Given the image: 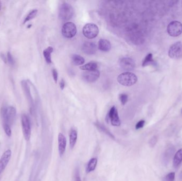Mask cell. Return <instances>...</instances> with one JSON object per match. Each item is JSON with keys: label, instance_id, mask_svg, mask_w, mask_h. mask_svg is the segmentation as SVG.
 Instances as JSON below:
<instances>
[{"label": "cell", "instance_id": "34", "mask_svg": "<svg viewBox=\"0 0 182 181\" xmlns=\"http://www.w3.org/2000/svg\"><path fill=\"white\" fill-rule=\"evenodd\" d=\"M1 58H2V60H3V61L4 62V63H6V62H6V61H7V59L6 58L5 56L3 55V54H1Z\"/></svg>", "mask_w": 182, "mask_h": 181}, {"label": "cell", "instance_id": "27", "mask_svg": "<svg viewBox=\"0 0 182 181\" xmlns=\"http://www.w3.org/2000/svg\"><path fill=\"white\" fill-rule=\"evenodd\" d=\"M7 61H8V63H9V64L11 65H14L15 63V61L14 60V57L10 52H8L7 53Z\"/></svg>", "mask_w": 182, "mask_h": 181}, {"label": "cell", "instance_id": "11", "mask_svg": "<svg viewBox=\"0 0 182 181\" xmlns=\"http://www.w3.org/2000/svg\"><path fill=\"white\" fill-rule=\"evenodd\" d=\"M119 65L124 70L132 71L135 67V63L134 60L129 57H124L120 60Z\"/></svg>", "mask_w": 182, "mask_h": 181}, {"label": "cell", "instance_id": "1", "mask_svg": "<svg viewBox=\"0 0 182 181\" xmlns=\"http://www.w3.org/2000/svg\"><path fill=\"white\" fill-rule=\"evenodd\" d=\"M16 113V109L13 106L3 108L1 110V116L3 124H8L11 126L15 120Z\"/></svg>", "mask_w": 182, "mask_h": 181}, {"label": "cell", "instance_id": "18", "mask_svg": "<svg viewBox=\"0 0 182 181\" xmlns=\"http://www.w3.org/2000/svg\"><path fill=\"white\" fill-rule=\"evenodd\" d=\"M53 51V48L51 46H49L46 48L45 50L43 51V56H44L45 60L48 64L52 63L51 60V53Z\"/></svg>", "mask_w": 182, "mask_h": 181}, {"label": "cell", "instance_id": "2", "mask_svg": "<svg viewBox=\"0 0 182 181\" xmlns=\"http://www.w3.org/2000/svg\"><path fill=\"white\" fill-rule=\"evenodd\" d=\"M117 81L121 85L129 87L134 85L138 81V78L133 73L126 72L119 74Z\"/></svg>", "mask_w": 182, "mask_h": 181}, {"label": "cell", "instance_id": "20", "mask_svg": "<svg viewBox=\"0 0 182 181\" xmlns=\"http://www.w3.org/2000/svg\"><path fill=\"white\" fill-rule=\"evenodd\" d=\"M95 125L98 128V129H99L100 131L103 132L105 134L108 135L109 137L111 138V139H115L114 135L111 134V132L109 131V130L107 128H106L105 126H104L103 124H102L101 123H100L99 122H96L95 123Z\"/></svg>", "mask_w": 182, "mask_h": 181}, {"label": "cell", "instance_id": "33", "mask_svg": "<svg viewBox=\"0 0 182 181\" xmlns=\"http://www.w3.org/2000/svg\"><path fill=\"white\" fill-rule=\"evenodd\" d=\"M65 81L63 79H61L60 82V87L61 89L63 90L65 88Z\"/></svg>", "mask_w": 182, "mask_h": 181}, {"label": "cell", "instance_id": "22", "mask_svg": "<svg viewBox=\"0 0 182 181\" xmlns=\"http://www.w3.org/2000/svg\"><path fill=\"white\" fill-rule=\"evenodd\" d=\"M71 60L73 64L75 65H83L85 63V59L84 57L79 55L74 54L71 56Z\"/></svg>", "mask_w": 182, "mask_h": 181}, {"label": "cell", "instance_id": "30", "mask_svg": "<svg viewBox=\"0 0 182 181\" xmlns=\"http://www.w3.org/2000/svg\"><path fill=\"white\" fill-rule=\"evenodd\" d=\"M52 75L54 80L56 83H57V79H58V73L56 69H53L52 70Z\"/></svg>", "mask_w": 182, "mask_h": 181}, {"label": "cell", "instance_id": "36", "mask_svg": "<svg viewBox=\"0 0 182 181\" xmlns=\"http://www.w3.org/2000/svg\"></svg>", "mask_w": 182, "mask_h": 181}, {"label": "cell", "instance_id": "26", "mask_svg": "<svg viewBox=\"0 0 182 181\" xmlns=\"http://www.w3.org/2000/svg\"><path fill=\"white\" fill-rule=\"evenodd\" d=\"M3 128H4V131L6 132V134L8 137H11V126L9 125L8 124H3Z\"/></svg>", "mask_w": 182, "mask_h": 181}, {"label": "cell", "instance_id": "12", "mask_svg": "<svg viewBox=\"0 0 182 181\" xmlns=\"http://www.w3.org/2000/svg\"><path fill=\"white\" fill-rule=\"evenodd\" d=\"M12 152L10 149H8L4 152L0 159V175L3 172L9 162L11 157Z\"/></svg>", "mask_w": 182, "mask_h": 181}, {"label": "cell", "instance_id": "7", "mask_svg": "<svg viewBox=\"0 0 182 181\" xmlns=\"http://www.w3.org/2000/svg\"><path fill=\"white\" fill-rule=\"evenodd\" d=\"M167 32L171 36H180L182 33V23L180 21H171L168 25Z\"/></svg>", "mask_w": 182, "mask_h": 181}, {"label": "cell", "instance_id": "21", "mask_svg": "<svg viewBox=\"0 0 182 181\" xmlns=\"http://www.w3.org/2000/svg\"><path fill=\"white\" fill-rule=\"evenodd\" d=\"M80 69L84 71L96 70L98 69V64L94 62H91L80 67Z\"/></svg>", "mask_w": 182, "mask_h": 181}, {"label": "cell", "instance_id": "5", "mask_svg": "<svg viewBox=\"0 0 182 181\" xmlns=\"http://www.w3.org/2000/svg\"><path fill=\"white\" fill-rule=\"evenodd\" d=\"M77 33V28L75 23L67 22L62 28V34L65 38H71L75 36Z\"/></svg>", "mask_w": 182, "mask_h": 181}, {"label": "cell", "instance_id": "29", "mask_svg": "<svg viewBox=\"0 0 182 181\" xmlns=\"http://www.w3.org/2000/svg\"><path fill=\"white\" fill-rule=\"evenodd\" d=\"M144 124H145V121H140L136 124V125H135V129H136V130L140 129H141V128L143 127Z\"/></svg>", "mask_w": 182, "mask_h": 181}, {"label": "cell", "instance_id": "35", "mask_svg": "<svg viewBox=\"0 0 182 181\" xmlns=\"http://www.w3.org/2000/svg\"><path fill=\"white\" fill-rule=\"evenodd\" d=\"M1 7H2V3H1V2L0 1V10L1 9Z\"/></svg>", "mask_w": 182, "mask_h": 181}, {"label": "cell", "instance_id": "10", "mask_svg": "<svg viewBox=\"0 0 182 181\" xmlns=\"http://www.w3.org/2000/svg\"><path fill=\"white\" fill-rule=\"evenodd\" d=\"M100 71L98 70L94 71H86L83 73L82 78L87 82H94L98 80L100 76Z\"/></svg>", "mask_w": 182, "mask_h": 181}, {"label": "cell", "instance_id": "32", "mask_svg": "<svg viewBox=\"0 0 182 181\" xmlns=\"http://www.w3.org/2000/svg\"><path fill=\"white\" fill-rule=\"evenodd\" d=\"M74 181H81V177H80V175H79V174L78 172H77L75 173Z\"/></svg>", "mask_w": 182, "mask_h": 181}, {"label": "cell", "instance_id": "6", "mask_svg": "<svg viewBox=\"0 0 182 181\" xmlns=\"http://www.w3.org/2000/svg\"><path fill=\"white\" fill-rule=\"evenodd\" d=\"M84 36L88 39L95 38L99 34V28L94 23H87L83 29Z\"/></svg>", "mask_w": 182, "mask_h": 181}, {"label": "cell", "instance_id": "17", "mask_svg": "<svg viewBox=\"0 0 182 181\" xmlns=\"http://www.w3.org/2000/svg\"><path fill=\"white\" fill-rule=\"evenodd\" d=\"M97 164H98L97 158H91L90 160H89V162L87 163V165L86 166V173H88L94 171V170H95Z\"/></svg>", "mask_w": 182, "mask_h": 181}, {"label": "cell", "instance_id": "19", "mask_svg": "<svg viewBox=\"0 0 182 181\" xmlns=\"http://www.w3.org/2000/svg\"><path fill=\"white\" fill-rule=\"evenodd\" d=\"M182 162V149H180L177 151L175 155L173 160V166L174 167H177Z\"/></svg>", "mask_w": 182, "mask_h": 181}, {"label": "cell", "instance_id": "3", "mask_svg": "<svg viewBox=\"0 0 182 181\" xmlns=\"http://www.w3.org/2000/svg\"><path fill=\"white\" fill-rule=\"evenodd\" d=\"M74 13L73 6L68 3L64 2L60 7L59 17L62 21H68L73 17Z\"/></svg>", "mask_w": 182, "mask_h": 181}, {"label": "cell", "instance_id": "4", "mask_svg": "<svg viewBox=\"0 0 182 181\" xmlns=\"http://www.w3.org/2000/svg\"><path fill=\"white\" fill-rule=\"evenodd\" d=\"M21 122L24 138L26 141H29L31 136V125L28 116L25 114H23L21 115Z\"/></svg>", "mask_w": 182, "mask_h": 181}, {"label": "cell", "instance_id": "25", "mask_svg": "<svg viewBox=\"0 0 182 181\" xmlns=\"http://www.w3.org/2000/svg\"><path fill=\"white\" fill-rule=\"evenodd\" d=\"M119 99L122 105H125L128 101V96L125 93H121L119 95Z\"/></svg>", "mask_w": 182, "mask_h": 181}, {"label": "cell", "instance_id": "9", "mask_svg": "<svg viewBox=\"0 0 182 181\" xmlns=\"http://www.w3.org/2000/svg\"><path fill=\"white\" fill-rule=\"evenodd\" d=\"M107 118L111 122V124L114 126H119L121 125V121L119 118V115L117 109L113 106L110 109L108 114Z\"/></svg>", "mask_w": 182, "mask_h": 181}, {"label": "cell", "instance_id": "13", "mask_svg": "<svg viewBox=\"0 0 182 181\" xmlns=\"http://www.w3.org/2000/svg\"><path fill=\"white\" fill-rule=\"evenodd\" d=\"M82 51L86 54L93 55L97 51V46L93 42H86L83 45Z\"/></svg>", "mask_w": 182, "mask_h": 181}, {"label": "cell", "instance_id": "23", "mask_svg": "<svg viewBox=\"0 0 182 181\" xmlns=\"http://www.w3.org/2000/svg\"><path fill=\"white\" fill-rule=\"evenodd\" d=\"M38 12V10H33L32 11H31L28 14H27L26 17L25 18L24 21H23V23H27L28 21H30L31 20L34 19L36 16Z\"/></svg>", "mask_w": 182, "mask_h": 181}, {"label": "cell", "instance_id": "8", "mask_svg": "<svg viewBox=\"0 0 182 181\" xmlns=\"http://www.w3.org/2000/svg\"><path fill=\"white\" fill-rule=\"evenodd\" d=\"M169 57L174 59H178L182 57V43L176 42L172 44L169 49Z\"/></svg>", "mask_w": 182, "mask_h": 181}, {"label": "cell", "instance_id": "28", "mask_svg": "<svg viewBox=\"0 0 182 181\" xmlns=\"http://www.w3.org/2000/svg\"><path fill=\"white\" fill-rule=\"evenodd\" d=\"M175 178V173L174 172H171L167 174L166 176V181H174Z\"/></svg>", "mask_w": 182, "mask_h": 181}, {"label": "cell", "instance_id": "24", "mask_svg": "<svg viewBox=\"0 0 182 181\" xmlns=\"http://www.w3.org/2000/svg\"><path fill=\"white\" fill-rule=\"evenodd\" d=\"M153 62V58H152V54H149L144 60L143 63H142V65L143 67H145V66H146V65H149L150 64L152 63Z\"/></svg>", "mask_w": 182, "mask_h": 181}, {"label": "cell", "instance_id": "15", "mask_svg": "<svg viewBox=\"0 0 182 181\" xmlns=\"http://www.w3.org/2000/svg\"><path fill=\"white\" fill-rule=\"evenodd\" d=\"M98 47H99V49L101 51H109L111 47L110 42L109 40L105 39H101L99 41Z\"/></svg>", "mask_w": 182, "mask_h": 181}, {"label": "cell", "instance_id": "16", "mask_svg": "<svg viewBox=\"0 0 182 181\" xmlns=\"http://www.w3.org/2000/svg\"><path fill=\"white\" fill-rule=\"evenodd\" d=\"M77 140V131L74 128H72L69 134V145L70 148H74Z\"/></svg>", "mask_w": 182, "mask_h": 181}, {"label": "cell", "instance_id": "14", "mask_svg": "<svg viewBox=\"0 0 182 181\" xmlns=\"http://www.w3.org/2000/svg\"><path fill=\"white\" fill-rule=\"evenodd\" d=\"M67 145V140L65 135L61 133H60L58 135V149L60 157L65 153L66 148Z\"/></svg>", "mask_w": 182, "mask_h": 181}, {"label": "cell", "instance_id": "31", "mask_svg": "<svg viewBox=\"0 0 182 181\" xmlns=\"http://www.w3.org/2000/svg\"><path fill=\"white\" fill-rule=\"evenodd\" d=\"M157 141V138L156 137H153L151 139H150L149 141V145L151 147H153L154 145L156 144V142Z\"/></svg>", "mask_w": 182, "mask_h": 181}]
</instances>
